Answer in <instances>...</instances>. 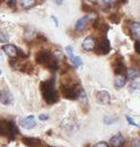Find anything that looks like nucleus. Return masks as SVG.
<instances>
[{
  "label": "nucleus",
  "instance_id": "obj_1",
  "mask_svg": "<svg viewBox=\"0 0 140 147\" xmlns=\"http://www.w3.org/2000/svg\"><path fill=\"white\" fill-rule=\"evenodd\" d=\"M42 96L44 98V101L48 104H54L59 101V95L58 92L54 87V79H49L45 82H42L40 85Z\"/></svg>",
  "mask_w": 140,
  "mask_h": 147
},
{
  "label": "nucleus",
  "instance_id": "obj_23",
  "mask_svg": "<svg viewBox=\"0 0 140 147\" xmlns=\"http://www.w3.org/2000/svg\"><path fill=\"white\" fill-rule=\"evenodd\" d=\"M139 88H140V83L132 82V83L130 84V86H129V92L132 93V92H135L136 90H139Z\"/></svg>",
  "mask_w": 140,
  "mask_h": 147
},
{
  "label": "nucleus",
  "instance_id": "obj_4",
  "mask_svg": "<svg viewBox=\"0 0 140 147\" xmlns=\"http://www.w3.org/2000/svg\"><path fill=\"white\" fill-rule=\"evenodd\" d=\"M95 51H96V53L97 55H107V53H110V51H111V44H110V41L104 37V38H102L96 45H95Z\"/></svg>",
  "mask_w": 140,
  "mask_h": 147
},
{
  "label": "nucleus",
  "instance_id": "obj_30",
  "mask_svg": "<svg viewBox=\"0 0 140 147\" xmlns=\"http://www.w3.org/2000/svg\"><path fill=\"white\" fill-rule=\"evenodd\" d=\"M132 147H140L139 139H133V140H132Z\"/></svg>",
  "mask_w": 140,
  "mask_h": 147
},
{
  "label": "nucleus",
  "instance_id": "obj_12",
  "mask_svg": "<svg viewBox=\"0 0 140 147\" xmlns=\"http://www.w3.org/2000/svg\"><path fill=\"white\" fill-rule=\"evenodd\" d=\"M96 45V41L93 36H87L81 43V48L86 51H92Z\"/></svg>",
  "mask_w": 140,
  "mask_h": 147
},
{
  "label": "nucleus",
  "instance_id": "obj_33",
  "mask_svg": "<svg viewBox=\"0 0 140 147\" xmlns=\"http://www.w3.org/2000/svg\"><path fill=\"white\" fill-rule=\"evenodd\" d=\"M103 2L108 5V3H111V2H112V0H103Z\"/></svg>",
  "mask_w": 140,
  "mask_h": 147
},
{
  "label": "nucleus",
  "instance_id": "obj_8",
  "mask_svg": "<svg viewBox=\"0 0 140 147\" xmlns=\"http://www.w3.org/2000/svg\"><path fill=\"white\" fill-rule=\"evenodd\" d=\"M22 143L27 147H41L42 145V140L34 137H23Z\"/></svg>",
  "mask_w": 140,
  "mask_h": 147
},
{
  "label": "nucleus",
  "instance_id": "obj_35",
  "mask_svg": "<svg viewBox=\"0 0 140 147\" xmlns=\"http://www.w3.org/2000/svg\"><path fill=\"white\" fill-rule=\"evenodd\" d=\"M0 55H1V51H0Z\"/></svg>",
  "mask_w": 140,
  "mask_h": 147
},
{
  "label": "nucleus",
  "instance_id": "obj_19",
  "mask_svg": "<svg viewBox=\"0 0 140 147\" xmlns=\"http://www.w3.org/2000/svg\"><path fill=\"white\" fill-rule=\"evenodd\" d=\"M121 16L122 15H120V14H112V15H110V17L108 19L112 22V23H114V24H119L120 23V20H121Z\"/></svg>",
  "mask_w": 140,
  "mask_h": 147
},
{
  "label": "nucleus",
  "instance_id": "obj_16",
  "mask_svg": "<svg viewBox=\"0 0 140 147\" xmlns=\"http://www.w3.org/2000/svg\"><path fill=\"white\" fill-rule=\"evenodd\" d=\"M89 20V16H85V17H81L77 20L76 23V30L77 31H83L87 24V22Z\"/></svg>",
  "mask_w": 140,
  "mask_h": 147
},
{
  "label": "nucleus",
  "instance_id": "obj_7",
  "mask_svg": "<svg viewBox=\"0 0 140 147\" xmlns=\"http://www.w3.org/2000/svg\"><path fill=\"white\" fill-rule=\"evenodd\" d=\"M96 101L100 104L107 105L111 103V95L106 91H98V92H96Z\"/></svg>",
  "mask_w": 140,
  "mask_h": 147
},
{
  "label": "nucleus",
  "instance_id": "obj_20",
  "mask_svg": "<svg viewBox=\"0 0 140 147\" xmlns=\"http://www.w3.org/2000/svg\"><path fill=\"white\" fill-rule=\"evenodd\" d=\"M127 75L130 79H136L139 76V71L136 69H130V70H127Z\"/></svg>",
  "mask_w": 140,
  "mask_h": 147
},
{
  "label": "nucleus",
  "instance_id": "obj_18",
  "mask_svg": "<svg viewBox=\"0 0 140 147\" xmlns=\"http://www.w3.org/2000/svg\"><path fill=\"white\" fill-rule=\"evenodd\" d=\"M19 2H20V6H22L23 8L27 9V8L32 7V6H34L35 0H19Z\"/></svg>",
  "mask_w": 140,
  "mask_h": 147
},
{
  "label": "nucleus",
  "instance_id": "obj_15",
  "mask_svg": "<svg viewBox=\"0 0 140 147\" xmlns=\"http://www.w3.org/2000/svg\"><path fill=\"white\" fill-rule=\"evenodd\" d=\"M130 32L132 34V36L140 37V23L133 22L130 24Z\"/></svg>",
  "mask_w": 140,
  "mask_h": 147
},
{
  "label": "nucleus",
  "instance_id": "obj_5",
  "mask_svg": "<svg viewBox=\"0 0 140 147\" xmlns=\"http://www.w3.org/2000/svg\"><path fill=\"white\" fill-rule=\"evenodd\" d=\"M2 50L5 51V53L10 57V58H23V57H26L23 52H20L17 48L13 44H5Z\"/></svg>",
  "mask_w": 140,
  "mask_h": 147
},
{
  "label": "nucleus",
  "instance_id": "obj_3",
  "mask_svg": "<svg viewBox=\"0 0 140 147\" xmlns=\"http://www.w3.org/2000/svg\"><path fill=\"white\" fill-rule=\"evenodd\" d=\"M81 90H78L76 85H61V93L63 97L68 100H76L79 96V93Z\"/></svg>",
  "mask_w": 140,
  "mask_h": 147
},
{
  "label": "nucleus",
  "instance_id": "obj_2",
  "mask_svg": "<svg viewBox=\"0 0 140 147\" xmlns=\"http://www.w3.org/2000/svg\"><path fill=\"white\" fill-rule=\"evenodd\" d=\"M0 134L1 136L7 137L9 140H13L18 134V129L13 121L0 120Z\"/></svg>",
  "mask_w": 140,
  "mask_h": 147
},
{
  "label": "nucleus",
  "instance_id": "obj_25",
  "mask_svg": "<svg viewBox=\"0 0 140 147\" xmlns=\"http://www.w3.org/2000/svg\"><path fill=\"white\" fill-rule=\"evenodd\" d=\"M115 121H116V118H112V117H105L104 118L105 125H111V123H113Z\"/></svg>",
  "mask_w": 140,
  "mask_h": 147
},
{
  "label": "nucleus",
  "instance_id": "obj_29",
  "mask_svg": "<svg viewBox=\"0 0 140 147\" xmlns=\"http://www.w3.org/2000/svg\"><path fill=\"white\" fill-rule=\"evenodd\" d=\"M93 147H108V145L104 143V142H100V143H97V144H95Z\"/></svg>",
  "mask_w": 140,
  "mask_h": 147
},
{
  "label": "nucleus",
  "instance_id": "obj_28",
  "mask_svg": "<svg viewBox=\"0 0 140 147\" xmlns=\"http://www.w3.org/2000/svg\"><path fill=\"white\" fill-rule=\"evenodd\" d=\"M135 50L137 53H140V41H136L135 43Z\"/></svg>",
  "mask_w": 140,
  "mask_h": 147
},
{
  "label": "nucleus",
  "instance_id": "obj_24",
  "mask_svg": "<svg viewBox=\"0 0 140 147\" xmlns=\"http://www.w3.org/2000/svg\"><path fill=\"white\" fill-rule=\"evenodd\" d=\"M8 35L5 33V32H2L1 30H0V43H6L7 41H8Z\"/></svg>",
  "mask_w": 140,
  "mask_h": 147
},
{
  "label": "nucleus",
  "instance_id": "obj_13",
  "mask_svg": "<svg viewBox=\"0 0 140 147\" xmlns=\"http://www.w3.org/2000/svg\"><path fill=\"white\" fill-rule=\"evenodd\" d=\"M110 144L112 147H122L124 144V137L121 134H116L110 139Z\"/></svg>",
  "mask_w": 140,
  "mask_h": 147
},
{
  "label": "nucleus",
  "instance_id": "obj_26",
  "mask_svg": "<svg viewBox=\"0 0 140 147\" xmlns=\"http://www.w3.org/2000/svg\"><path fill=\"white\" fill-rule=\"evenodd\" d=\"M66 51H67V55H68V57L71 59V58L73 57V50H72V47L68 45V47L66 48Z\"/></svg>",
  "mask_w": 140,
  "mask_h": 147
},
{
  "label": "nucleus",
  "instance_id": "obj_22",
  "mask_svg": "<svg viewBox=\"0 0 140 147\" xmlns=\"http://www.w3.org/2000/svg\"><path fill=\"white\" fill-rule=\"evenodd\" d=\"M70 60H71V62H72L76 67H80V66H83V61H81V59H80L79 57H75V55H73Z\"/></svg>",
  "mask_w": 140,
  "mask_h": 147
},
{
  "label": "nucleus",
  "instance_id": "obj_17",
  "mask_svg": "<svg viewBox=\"0 0 140 147\" xmlns=\"http://www.w3.org/2000/svg\"><path fill=\"white\" fill-rule=\"evenodd\" d=\"M125 82H127V79L123 75H116V77L114 79V85H115L116 88H122L125 85Z\"/></svg>",
  "mask_w": 140,
  "mask_h": 147
},
{
  "label": "nucleus",
  "instance_id": "obj_9",
  "mask_svg": "<svg viewBox=\"0 0 140 147\" xmlns=\"http://www.w3.org/2000/svg\"><path fill=\"white\" fill-rule=\"evenodd\" d=\"M0 103L3 105H9L13 103V95L8 90H1L0 91Z\"/></svg>",
  "mask_w": 140,
  "mask_h": 147
},
{
  "label": "nucleus",
  "instance_id": "obj_10",
  "mask_svg": "<svg viewBox=\"0 0 140 147\" xmlns=\"http://www.w3.org/2000/svg\"><path fill=\"white\" fill-rule=\"evenodd\" d=\"M113 69H114V73L116 75H123V74L127 71L125 69V66L123 63L122 58H118L113 61Z\"/></svg>",
  "mask_w": 140,
  "mask_h": 147
},
{
  "label": "nucleus",
  "instance_id": "obj_21",
  "mask_svg": "<svg viewBox=\"0 0 140 147\" xmlns=\"http://www.w3.org/2000/svg\"><path fill=\"white\" fill-rule=\"evenodd\" d=\"M61 126H62V128H65V129H72L73 126H75V122L71 121L70 119H66V120L62 122Z\"/></svg>",
  "mask_w": 140,
  "mask_h": 147
},
{
  "label": "nucleus",
  "instance_id": "obj_6",
  "mask_svg": "<svg viewBox=\"0 0 140 147\" xmlns=\"http://www.w3.org/2000/svg\"><path fill=\"white\" fill-rule=\"evenodd\" d=\"M51 55H52V53H50L49 51L41 50V51H38V52L36 53V55H35V60H36L37 63L43 65V66H46V63H48V61H49V59H50Z\"/></svg>",
  "mask_w": 140,
  "mask_h": 147
},
{
  "label": "nucleus",
  "instance_id": "obj_32",
  "mask_svg": "<svg viewBox=\"0 0 140 147\" xmlns=\"http://www.w3.org/2000/svg\"><path fill=\"white\" fill-rule=\"evenodd\" d=\"M53 2H54L55 5H61V3L63 2V0H53Z\"/></svg>",
  "mask_w": 140,
  "mask_h": 147
},
{
  "label": "nucleus",
  "instance_id": "obj_14",
  "mask_svg": "<svg viewBox=\"0 0 140 147\" xmlns=\"http://www.w3.org/2000/svg\"><path fill=\"white\" fill-rule=\"evenodd\" d=\"M45 67H48L49 69H51V70H53V71L58 70V69H59V62H58V59H57L53 55H51V57H50V59H49V61H48V63H46Z\"/></svg>",
  "mask_w": 140,
  "mask_h": 147
},
{
  "label": "nucleus",
  "instance_id": "obj_36",
  "mask_svg": "<svg viewBox=\"0 0 140 147\" xmlns=\"http://www.w3.org/2000/svg\"><path fill=\"white\" fill-rule=\"evenodd\" d=\"M0 136H1V134H0Z\"/></svg>",
  "mask_w": 140,
  "mask_h": 147
},
{
  "label": "nucleus",
  "instance_id": "obj_27",
  "mask_svg": "<svg viewBox=\"0 0 140 147\" xmlns=\"http://www.w3.org/2000/svg\"><path fill=\"white\" fill-rule=\"evenodd\" d=\"M127 121H128L130 125H132V126H135V127H138V125H137V123L133 121V119H132L131 117H127Z\"/></svg>",
  "mask_w": 140,
  "mask_h": 147
},
{
  "label": "nucleus",
  "instance_id": "obj_34",
  "mask_svg": "<svg viewBox=\"0 0 140 147\" xmlns=\"http://www.w3.org/2000/svg\"><path fill=\"white\" fill-rule=\"evenodd\" d=\"M89 2H92V3H96L97 2V0H88Z\"/></svg>",
  "mask_w": 140,
  "mask_h": 147
},
{
  "label": "nucleus",
  "instance_id": "obj_11",
  "mask_svg": "<svg viewBox=\"0 0 140 147\" xmlns=\"http://www.w3.org/2000/svg\"><path fill=\"white\" fill-rule=\"evenodd\" d=\"M20 126L24 129H33L36 126L35 118L33 115H30V117H26V118L22 119L20 120Z\"/></svg>",
  "mask_w": 140,
  "mask_h": 147
},
{
  "label": "nucleus",
  "instance_id": "obj_31",
  "mask_svg": "<svg viewBox=\"0 0 140 147\" xmlns=\"http://www.w3.org/2000/svg\"><path fill=\"white\" fill-rule=\"evenodd\" d=\"M38 119L42 120V121H45V120L49 119V115H46V114H40V115H38Z\"/></svg>",
  "mask_w": 140,
  "mask_h": 147
}]
</instances>
